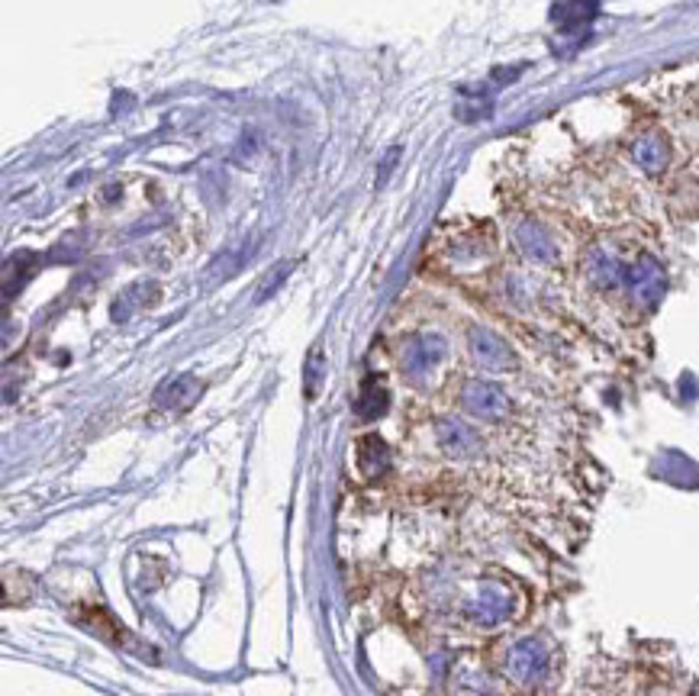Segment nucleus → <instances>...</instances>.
Returning <instances> with one entry per match:
<instances>
[{
	"instance_id": "f257e3e1",
	"label": "nucleus",
	"mask_w": 699,
	"mask_h": 696,
	"mask_svg": "<svg viewBox=\"0 0 699 696\" xmlns=\"http://www.w3.org/2000/svg\"><path fill=\"white\" fill-rule=\"evenodd\" d=\"M393 365L413 390H435L451 368V345L442 332H406L393 345Z\"/></svg>"
},
{
	"instance_id": "f03ea898",
	"label": "nucleus",
	"mask_w": 699,
	"mask_h": 696,
	"mask_svg": "<svg viewBox=\"0 0 699 696\" xmlns=\"http://www.w3.org/2000/svg\"><path fill=\"white\" fill-rule=\"evenodd\" d=\"M451 606L461 622H468L474 629H497L513 616V587L500 577H474L468 584H461L451 597Z\"/></svg>"
},
{
	"instance_id": "7ed1b4c3",
	"label": "nucleus",
	"mask_w": 699,
	"mask_h": 696,
	"mask_svg": "<svg viewBox=\"0 0 699 696\" xmlns=\"http://www.w3.org/2000/svg\"><path fill=\"white\" fill-rule=\"evenodd\" d=\"M551 671V651L542 638H519L506 648L503 674L519 687H538Z\"/></svg>"
},
{
	"instance_id": "20e7f679",
	"label": "nucleus",
	"mask_w": 699,
	"mask_h": 696,
	"mask_svg": "<svg viewBox=\"0 0 699 696\" xmlns=\"http://www.w3.org/2000/svg\"><path fill=\"white\" fill-rule=\"evenodd\" d=\"M458 406L464 416L480 419V423H503L513 413V400H509L506 387H500L497 381H484V377L461 384Z\"/></svg>"
},
{
	"instance_id": "39448f33",
	"label": "nucleus",
	"mask_w": 699,
	"mask_h": 696,
	"mask_svg": "<svg viewBox=\"0 0 699 696\" xmlns=\"http://www.w3.org/2000/svg\"><path fill=\"white\" fill-rule=\"evenodd\" d=\"M468 348H471V358L477 361V368H484L490 374L509 371L516 365V355H513V348H509V342L503 336H497V332L484 329V326L471 329Z\"/></svg>"
},
{
	"instance_id": "423d86ee",
	"label": "nucleus",
	"mask_w": 699,
	"mask_h": 696,
	"mask_svg": "<svg viewBox=\"0 0 699 696\" xmlns=\"http://www.w3.org/2000/svg\"><path fill=\"white\" fill-rule=\"evenodd\" d=\"M516 242L526 258H532L535 265H555V261L561 258V249H558V239L551 236V232L542 226V223H522L516 229Z\"/></svg>"
},
{
	"instance_id": "0eeeda50",
	"label": "nucleus",
	"mask_w": 699,
	"mask_h": 696,
	"mask_svg": "<svg viewBox=\"0 0 699 696\" xmlns=\"http://www.w3.org/2000/svg\"><path fill=\"white\" fill-rule=\"evenodd\" d=\"M390 445L381 439V435H361V439L355 442V464H358V471L364 481H377L381 474H387L390 468Z\"/></svg>"
},
{
	"instance_id": "6e6552de",
	"label": "nucleus",
	"mask_w": 699,
	"mask_h": 696,
	"mask_svg": "<svg viewBox=\"0 0 699 696\" xmlns=\"http://www.w3.org/2000/svg\"><path fill=\"white\" fill-rule=\"evenodd\" d=\"M387 406H390V394H387V387L377 381V377H368V381L361 384V394L355 400V410L361 419H377V416H384L387 413Z\"/></svg>"
},
{
	"instance_id": "1a4fd4ad",
	"label": "nucleus",
	"mask_w": 699,
	"mask_h": 696,
	"mask_svg": "<svg viewBox=\"0 0 699 696\" xmlns=\"http://www.w3.org/2000/svg\"><path fill=\"white\" fill-rule=\"evenodd\" d=\"M316 374H319V348L310 355V365H307V394H316Z\"/></svg>"
}]
</instances>
